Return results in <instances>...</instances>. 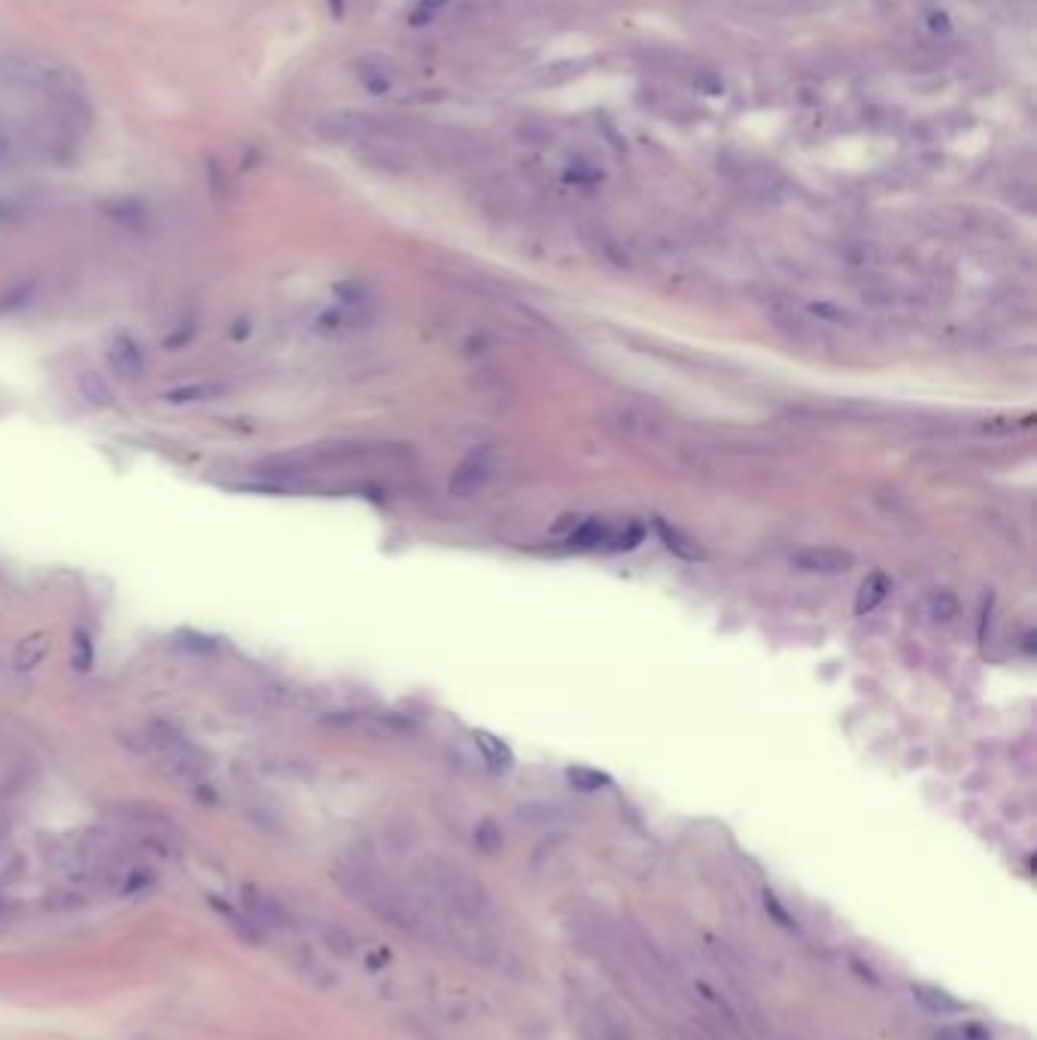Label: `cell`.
<instances>
[{"instance_id":"5","label":"cell","mask_w":1037,"mask_h":1040,"mask_svg":"<svg viewBox=\"0 0 1037 1040\" xmlns=\"http://www.w3.org/2000/svg\"><path fill=\"white\" fill-rule=\"evenodd\" d=\"M794 566L803 572H816V575H843L855 566V557L843 548H831V545H812L797 551Z\"/></svg>"},{"instance_id":"18","label":"cell","mask_w":1037,"mask_h":1040,"mask_svg":"<svg viewBox=\"0 0 1037 1040\" xmlns=\"http://www.w3.org/2000/svg\"><path fill=\"white\" fill-rule=\"evenodd\" d=\"M19 162V153H16V143L0 131V168H13Z\"/></svg>"},{"instance_id":"15","label":"cell","mask_w":1037,"mask_h":1040,"mask_svg":"<svg viewBox=\"0 0 1037 1040\" xmlns=\"http://www.w3.org/2000/svg\"><path fill=\"white\" fill-rule=\"evenodd\" d=\"M43 657H46V642H43V636L25 639V642L16 648V666H19V670H31V666H37Z\"/></svg>"},{"instance_id":"1","label":"cell","mask_w":1037,"mask_h":1040,"mask_svg":"<svg viewBox=\"0 0 1037 1040\" xmlns=\"http://www.w3.org/2000/svg\"><path fill=\"white\" fill-rule=\"evenodd\" d=\"M341 888L347 895L362 904L372 916L384 919L387 925L408 931V934H426V913L417 907L414 898H408L405 891L390 882L384 876V870H378L368 858H344L335 870Z\"/></svg>"},{"instance_id":"16","label":"cell","mask_w":1037,"mask_h":1040,"mask_svg":"<svg viewBox=\"0 0 1037 1040\" xmlns=\"http://www.w3.org/2000/svg\"><path fill=\"white\" fill-rule=\"evenodd\" d=\"M569 782L575 788H584V791H597L600 785H609V779L597 770H587V767H572L569 770Z\"/></svg>"},{"instance_id":"3","label":"cell","mask_w":1037,"mask_h":1040,"mask_svg":"<svg viewBox=\"0 0 1037 1040\" xmlns=\"http://www.w3.org/2000/svg\"><path fill=\"white\" fill-rule=\"evenodd\" d=\"M314 131L332 143H365V140H378L381 134L402 131V125H396L384 116L359 113V110H335V113L320 116L314 122Z\"/></svg>"},{"instance_id":"10","label":"cell","mask_w":1037,"mask_h":1040,"mask_svg":"<svg viewBox=\"0 0 1037 1040\" xmlns=\"http://www.w3.org/2000/svg\"><path fill=\"white\" fill-rule=\"evenodd\" d=\"M475 746L481 749V755H484V761L490 764V770H496V773L511 770L514 755H511V749L505 746L502 739H496V736L487 733V730H475Z\"/></svg>"},{"instance_id":"20","label":"cell","mask_w":1037,"mask_h":1040,"mask_svg":"<svg viewBox=\"0 0 1037 1040\" xmlns=\"http://www.w3.org/2000/svg\"><path fill=\"white\" fill-rule=\"evenodd\" d=\"M478 843H481V849H484V852H496V849L502 846V837L496 834V828H493V825H484V828L478 831Z\"/></svg>"},{"instance_id":"21","label":"cell","mask_w":1037,"mask_h":1040,"mask_svg":"<svg viewBox=\"0 0 1037 1040\" xmlns=\"http://www.w3.org/2000/svg\"><path fill=\"white\" fill-rule=\"evenodd\" d=\"M764 904H767V910H770V913L779 919V925H785V928H791V931L797 928V925H794V919L788 916V910H785V907H782V904H779L773 895H767V901H764Z\"/></svg>"},{"instance_id":"7","label":"cell","mask_w":1037,"mask_h":1040,"mask_svg":"<svg viewBox=\"0 0 1037 1040\" xmlns=\"http://www.w3.org/2000/svg\"><path fill=\"white\" fill-rule=\"evenodd\" d=\"M359 162L365 168L384 171V174H408L414 168V159L402 150V146L378 143V140H365V146L359 150Z\"/></svg>"},{"instance_id":"6","label":"cell","mask_w":1037,"mask_h":1040,"mask_svg":"<svg viewBox=\"0 0 1037 1040\" xmlns=\"http://www.w3.org/2000/svg\"><path fill=\"white\" fill-rule=\"evenodd\" d=\"M107 365L122 381H140L146 375V353L131 335H116L107 347Z\"/></svg>"},{"instance_id":"8","label":"cell","mask_w":1037,"mask_h":1040,"mask_svg":"<svg viewBox=\"0 0 1037 1040\" xmlns=\"http://www.w3.org/2000/svg\"><path fill=\"white\" fill-rule=\"evenodd\" d=\"M888 593H892V581H888V575L885 572H873V575H867V581L861 584V590H858V600H855V612L858 615H867V612H873L885 597H888Z\"/></svg>"},{"instance_id":"19","label":"cell","mask_w":1037,"mask_h":1040,"mask_svg":"<svg viewBox=\"0 0 1037 1040\" xmlns=\"http://www.w3.org/2000/svg\"><path fill=\"white\" fill-rule=\"evenodd\" d=\"M207 393H219V387H186V390L171 393V402H192V399H201Z\"/></svg>"},{"instance_id":"17","label":"cell","mask_w":1037,"mask_h":1040,"mask_svg":"<svg viewBox=\"0 0 1037 1040\" xmlns=\"http://www.w3.org/2000/svg\"><path fill=\"white\" fill-rule=\"evenodd\" d=\"M517 134H521V140H527V143H533V146H545V143H551V137H554V131H551V125H545V122H524L521 128H517Z\"/></svg>"},{"instance_id":"14","label":"cell","mask_w":1037,"mask_h":1040,"mask_svg":"<svg viewBox=\"0 0 1037 1040\" xmlns=\"http://www.w3.org/2000/svg\"><path fill=\"white\" fill-rule=\"evenodd\" d=\"M107 213H110V219L125 222V226H134V222L146 219V207L137 198H119V201L107 204Z\"/></svg>"},{"instance_id":"22","label":"cell","mask_w":1037,"mask_h":1040,"mask_svg":"<svg viewBox=\"0 0 1037 1040\" xmlns=\"http://www.w3.org/2000/svg\"><path fill=\"white\" fill-rule=\"evenodd\" d=\"M448 0H426V7H444Z\"/></svg>"},{"instance_id":"4","label":"cell","mask_w":1037,"mask_h":1040,"mask_svg":"<svg viewBox=\"0 0 1037 1040\" xmlns=\"http://www.w3.org/2000/svg\"><path fill=\"white\" fill-rule=\"evenodd\" d=\"M493 472H496V466H493V457H490L487 451L472 454V457H466V460L454 469V475H451V481H448V490H451V496L469 499V496H475L478 490L487 487V481L493 478Z\"/></svg>"},{"instance_id":"13","label":"cell","mask_w":1037,"mask_h":1040,"mask_svg":"<svg viewBox=\"0 0 1037 1040\" xmlns=\"http://www.w3.org/2000/svg\"><path fill=\"white\" fill-rule=\"evenodd\" d=\"M925 612H928V618H931V621H937V624H949L952 618H958V600L952 597L949 590H937L934 597L928 600Z\"/></svg>"},{"instance_id":"2","label":"cell","mask_w":1037,"mask_h":1040,"mask_svg":"<svg viewBox=\"0 0 1037 1040\" xmlns=\"http://www.w3.org/2000/svg\"><path fill=\"white\" fill-rule=\"evenodd\" d=\"M420 882L451 910L457 922L484 928L493 919V901L487 895V888L475 876H469L463 867L444 858H429L420 864Z\"/></svg>"},{"instance_id":"12","label":"cell","mask_w":1037,"mask_h":1040,"mask_svg":"<svg viewBox=\"0 0 1037 1040\" xmlns=\"http://www.w3.org/2000/svg\"><path fill=\"white\" fill-rule=\"evenodd\" d=\"M913 995H916V1001L922 1004V1007H928L931 1013H940V1016H949V1013H961V1010H965V1007H961L949 992H943V989H937V986H913Z\"/></svg>"},{"instance_id":"9","label":"cell","mask_w":1037,"mask_h":1040,"mask_svg":"<svg viewBox=\"0 0 1037 1040\" xmlns=\"http://www.w3.org/2000/svg\"><path fill=\"white\" fill-rule=\"evenodd\" d=\"M356 73H359V80H362V86L365 89H372V92H387L390 86H393V73H390V67H387V61L384 58H378V55H368V58H362L359 64H356Z\"/></svg>"},{"instance_id":"11","label":"cell","mask_w":1037,"mask_h":1040,"mask_svg":"<svg viewBox=\"0 0 1037 1040\" xmlns=\"http://www.w3.org/2000/svg\"><path fill=\"white\" fill-rule=\"evenodd\" d=\"M657 536L663 539V545L670 548L676 557H682V560H703L700 545L688 533H682L679 527H670L666 520H657Z\"/></svg>"}]
</instances>
